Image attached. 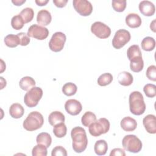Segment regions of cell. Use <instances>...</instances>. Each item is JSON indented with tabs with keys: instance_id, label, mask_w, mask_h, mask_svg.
<instances>
[{
	"instance_id": "cell-31",
	"label": "cell",
	"mask_w": 156,
	"mask_h": 156,
	"mask_svg": "<svg viewBox=\"0 0 156 156\" xmlns=\"http://www.w3.org/2000/svg\"><path fill=\"white\" fill-rule=\"evenodd\" d=\"M77 87L76 84L72 82L66 83L62 87V92L68 96L74 95L77 92Z\"/></svg>"
},
{
	"instance_id": "cell-35",
	"label": "cell",
	"mask_w": 156,
	"mask_h": 156,
	"mask_svg": "<svg viewBox=\"0 0 156 156\" xmlns=\"http://www.w3.org/2000/svg\"><path fill=\"white\" fill-rule=\"evenodd\" d=\"M143 91L148 98H152L156 96V86L154 84L147 83L144 85Z\"/></svg>"
},
{
	"instance_id": "cell-18",
	"label": "cell",
	"mask_w": 156,
	"mask_h": 156,
	"mask_svg": "<svg viewBox=\"0 0 156 156\" xmlns=\"http://www.w3.org/2000/svg\"><path fill=\"white\" fill-rule=\"evenodd\" d=\"M24 113L23 107L18 103H14L11 105L9 108V114L13 118L18 119L23 116Z\"/></svg>"
},
{
	"instance_id": "cell-4",
	"label": "cell",
	"mask_w": 156,
	"mask_h": 156,
	"mask_svg": "<svg viewBox=\"0 0 156 156\" xmlns=\"http://www.w3.org/2000/svg\"><path fill=\"white\" fill-rule=\"evenodd\" d=\"M110 126V122L107 119L101 118L98 120H96L89 126L88 131L92 136H99L108 132Z\"/></svg>"
},
{
	"instance_id": "cell-10",
	"label": "cell",
	"mask_w": 156,
	"mask_h": 156,
	"mask_svg": "<svg viewBox=\"0 0 156 156\" xmlns=\"http://www.w3.org/2000/svg\"><path fill=\"white\" fill-rule=\"evenodd\" d=\"M27 34L29 37L43 40L48 37L49 30L44 26L34 24L29 27Z\"/></svg>"
},
{
	"instance_id": "cell-22",
	"label": "cell",
	"mask_w": 156,
	"mask_h": 156,
	"mask_svg": "<svg viewBox=\"0 0 156 156\" xmlns=\"http://www.w3.org/2000/svg\"><path fill=\"white\" fill-rule=\"evenodd\" d=\"M19 85L24 91H29L35 85V80L30 76H25L20 80Z\"/></svg>"
},
{
	"instance_id": "cell-3",
	"label": "cell",
	"mask_w": 156,
	"mask_h": 156,
	"mask_svg": "<svg viewBox=\"0 0 156 156\" xmlns=\"http://www.w3.org/2000/svg\"><path fill=\"white\" fill-rule=\"evenodd\" d=\"M43 115L38 112H30L24 121L23 127L27 131H34L41 128L43 124Z\"/></svg>"
},
{
	"instance_id": "cell-36",
	"label": "cell",
	"mask_w": 156,
	"mask_h": 156,
	"mask_svg": "<svg viewBox=\"0 0 156 156\" xmlns=\"http://www.w3.org/2000/svg\"><path fill=\"white\" fill-rule=\"evenodd\" d=\"M112 7L113 9L118 12H123L126 7V1H112Z\"/></svg>"
},
{
	"instance_id": "cell-12",
	"label": "cell",
	"mask_w": 156,
	"mask_h": 156,
	"mask_svg": "<svg viewBox=\"0 0 156 156\" xmlns=\"http://www.w3.org/2000/svg\"><path fill=\"white\" fill-rule=\"evenodd\" d=\"M65 108L68 113L76 116L80 113L82 110L81 103L76 99H68L65 104Z\"/></svg>"
},
{
	"instance_id": "cell-19",
	"label": "cell",
	"mask_w": 156,
	"mask_h": 156,
	"mask_svg": "<svg viewBox=\"0 0 156 156\" xmlns=\"http://www.w3.org/2000/svg\"><path fill=\"white\" fill-rule=\"evenodd\" d=\"M117 78L118 83L120 85L126 87L130 85L133 81L132 75L127 71H122L119 73Z\"/></svg>"
},
{
	"instance_id": "cell-38",
	"label": "cell",
	"mask_w": 156,
	"mask_h": 156,
	"mask_svg": "<svg viewBox=\"0 0 156 156\" xmlns=\"http://www.w3.org/2000/svg\"><path fill=\"white\" fill-rule=\"evenodd\" d=\"M51 155L52 156H59V155L66 156L67 152L63 147L61 146H57L52 150Z\"/></svg>"
},
{
	"instance_id": "cell-15",
	"label": "cell",
	"mask_w": 156,
	"mask_h": 156,
	"mask_svg": "<svg viewBox=\"0 0 156 156\" xmlns=\"http://www.w3.org/2000/svg\"><path fill=\"white\" fill-rule=\"evenodd\" d=\"M51 20V14L48 10L46 9H42L38 12L37 15V21L40 26H48L50 24Z\"/></svg>"
},
{
	"instance_id": "cell-7",
	"label": "cell",
	"mask_w": 156,
	"mask_h": 156,
	"mask_svg": "<svg viewBox=\"0 0 156 156\" xmlns=\"http://www.w3.org/2000/svg\"><path fill=\"white\" fill-rule=\"evenodd\" d=\"M130 34L128 30L119 29L115 32L112 40V45L115 49H121L130 41Z\"/></svg>"
},
{
	"instance_id": "cell-13",
	"label": "cell",
	"mask_w": 156,
	"mask_h": 156,
	"mask_svg": "<svg viewBox=\"0 0 156 156\" xmlns=\"http://www.w3.org/2000/svg\"><path fill=\"white\" fill-rule=\"evenodd\" d=\"M143 124L146 130L151 134L156 133V119L154 115H147L143 119Z\"/></svg>"
},
{
	"instance_id": "cell-24",
	"label": "cell",
	"mask_w": 156,
	"mask_h": 156,
	"mask_svg": "<svg viewBox=\"0 0 156 156\" xmlns=\"http://www.w3.org/2000/svg\"><path fill=\"white\" fill-rule=\"evenodd\" d=\"M36 141L37 144L44 145L47 148L49 147L52 143V138L47 132H41L37 136Z\"/></svg>"
},
{
	"instance_id": "cell-25",
	"label": "cell",
	"mask_w": 156,
	"mask_h": 156,
	"mask_svg": "<svg viewBox=\"0 0 156 156\" xmlns=\"http://www.w3.org/2000/svg\"><path fill=\"white\" fill-rule=\"evenodd\" d=\"M4 41L5 45L11 48H15L18 44H20V38L18 35H13V34L7 35L4 38Z\"/></svg>"
},
{
	"instance_id": "cell-21",
	"label": "cell",
	"mask_w": 156,
	"mask_h": 156,
	"mask_svg": "<svg viewBox=\"0 0 156 156\" xmlns=\"http://www.w3.org/2000/svg\"><path fill=\"white\" fill-rule=\"evenodd\" d=\"M130 68L135 73L140 72L144 67V62L142 56L135 57L130 60Z\"/></svg>"
},
{
	"instance_id": "cell-39",
	"label": "cell",
	"mask_w": 156,
	"mask_h": 156,
	"mask_svg": "<svg viewBox=\"0 0 156 156\" xmlns=\"http://www.w3.org/2000/svg\"><path fill=\"white\" fill-rule=\"evenodd\" d=\"M18 36L20 38V45L21 46H27L30 43V38L27 35V34L24 32H20L18 33Z\"/></svg>"
},
{
	"instance_id": "cell-34",
	"label": "cell",
	"mask_w": 156,
	"mask_h": 156,
	"mask_svg": "<svg viewBox=\"0 0 156 156\" xmlns=\"http://www.w3.org/2000/svg\"><path fill=\"white\" fill-rule=\"evenodd\" d=\"M24 22L20 15H15L12 17L11 20L12 27L15 30H20L23 28Z\"/></svg>"
},
{
	"instance_id": "cell-44",
	"label": "cell",
	"mask_w": 156,
	"mask_h": 156,
	"mask_svg": "<svg viewBox=\"0 0 156 156\" xmlns=\"http://www.w3.org/2000/svg\"><path fill=\"white\" fill-rule=\"evenodd\" d=\"M150 28L153 32H155V20H154L151 23Z\"/></svg>"
},
{
	"instance_id": "cell-8",
	"label": "cell",
	"mask_w": 156,
	"mask_h": 156,
	"mask_svg": "<svg viewBox=\"0 0 156 156\" xmlns=\"http://www.w3.org/2000/svg\"><path fill=\"white\" fill-rule=\"evenodd\" d=\"M66 40V37L64 33L62 32H55L49 42L50 49L55 52L61 51L63 49Z\"/></svg>"
},
{
	"instance_id": "cell-5",
	"label": "cell",
	"mask_w": 156,
	"mask_h": 156,
	"mask_svg": "<svg viewBox=\"0 0 156 156\" xmlns=\"http://www.w3.org/2000/svg\"><path fill=\"white\" fill-rule=\"evenodd\" d=\"M122 144L123 148L128 152L138 153L142 149V142L135 135H127L122 140Z\"/></svg>"
},
{
	"instance_id": "cell-6",
	"label": "cell",
	"mask_w": 156,
	"mask_h": 156,
	"mask_svg": "<svg viewBox=\"0 0 156 156\" xmlns=\"http://www.w3.org/2000/svg\"><path fill=\"white\" fill-rule=\"evenodd\" d=\"M43 93V90L40 87H34L32 88L24 95V102L25 104L30 108L37 106L42 98Z\"/></svg>"
},
{
	"instance_id": "cell-1",
	"label": "cell",
	"mask_w": 156,
	"mask_h": 156,
	"mask_svg": "<svg viewBox=\"0 0 156 156\" xmlns=\"http://www.w3.org/2000/svg\"><path fill=\"white\" fill-rule=\"evenodd\" d=\"M73 140V149L77 153L83 152L88 144V138L85 130L80 126L74 127L71 131Z\"/></svg>"
},
{
	"instance_id": "cell-9",
	"label": "cell",
	"mask_w": 156,
	"mask_h": 156,
	"mask_svg": "<svg viewBox=\"0 0 156 156\" xmlns=\"http://www.w3.org/2000/svg\"><path fill=\"white\" fill-rule=\"evenodd\" d=\"M91 32L101 39L107 38L111 34L110 28L101 21H96L91 25Z\"/></svg>"
},
{
	"instance_id": "cell-11",
	"label": "cell",
	"mask_w": 156,
	"mask_h": 156,
	"mask_svg": "<svg viewBox=\"0 0 156 156\" xmlns=\"http://www.w3.org/2000/svg\"><path fill=\"white\" fill-rule=\"evenodd\" d=\"M73 4L75 10L82 16H89L93 12V5L88 1L74 0Z\"/></svg>"
},
{
	"instance_id": "cell-41",
	"label": "cell",
	"mask_w": 156,
	"mask_h": 156,
	"mask_svg": "<svg viewBox=\"0 0 156 156\" xmlns=\"http://www.w3.org/2000/svg\"><path fill=\"white\" fill-rule=\"evenodd\" d=\"M68 0H53V3L58 8H62L66 5Z\"/></svg>"
},
{
	"instance_id": "cell-42",
	"label": "cell",
	"mask_w": 156,
	"mask_h": 156,
	"mask_svg": "<svg viewBox=\"0 0 156 156\" xmlns=\"http://www.w3.org/2000/svg\"><path fill=\"white\" fill-rule=\"evenodd\" d=\"M35 2L38 5L43 6L47 4V3L49 2V0H35Z\"/></svg>"
},
{
	"instance_id": "cell-40",
	"label": "cell",
	"mask_w": 156,
	"mask_h": 156,
	"mask_svg": "<svg viewBox=\"0 0 156 156\" xmlns=\"http://www.w3.org/2000/svg\"><path fill=\"white\" fill-rule=\"evenodd\" d=\"M110 156H125L126 153L121 148H115L113 150L111 151V152L110 154Z\"/></svg>"
},
{
	"instance_id": "cell-28",
	"label": "cell",
	"mask_w": 156,
	"mask_h": 156,
	"mask_svg": "<svg viewBox=\"0 0 156 156\" xmlns=\"http://www.w3.org/2000/svg\"><path fill=\"white\" fill-rule=\"evenodd\" d=\"M67 128L64 122L58 123L54 126L53 133L57 138H63L66 135Z\"/></svg>"
},
{
	"instance_id": "cell-2",
	"label": "cell",
	"mask_w": 156,
	"mask_h": 156,
	"mask_svg": "<svg viewBox=\"0 0 156 156\" xmlns=\"http://www.w3.org/2000/svg\"><path fill=\"white\" fill-rule=\"evenodd\" d=\"M130 112L135 115H141L146 110V104L142 94L138 91L132 92L129 98Z\"/></svg>"
},
{
	"instance_id": "cell-16",
	"label": "cell",
	"mask_w": 156,
	"mask_h": 156,
	"mask_svg": "<svg viewBox=\"0 0 156 156\" xmlns=\"http://www.w3.org/2000/svg\"><path fill=\"white\" fill-rule=\"evenodd\" d=\"M120 125L121 128L126 132H132L136 129L137 122L136 120L130 116L124 117L121 121Z\"/></svg>"
},
{
	"instance_id": "cell-23",
	"label": "cell",
	"mask_w": 156,
	"mask_h": 156,
	"mask_svg": "<svg viewBox=\"0 0 156 156\" xmlns=\"http://www.w3.org/2000/svg\"><path fill=\"white\" fill-rule=\"evenodd\" d=\"M108 149L107 143L104 140L97 141L94 146V151L98 155H104Z\"/></svg>"
},
{
	"instance_id": "cell-20",
	"label": "cell",
	"mask_w": 156,
	"mask_h": 156,
	"mask_svg": "<svg viewBox=\"0 0 156 156\" xmlns=\"http://www.w3.org/2000/svg\"><path fill=\"white\" fill-rule=\"evenodd\" d=\"M65 119L64 115L59 111L52 112L48 116V121L52 126L60 122H64Z\"/></svg>"
},
{
	"instance_id": "cell-30",
	"label": "cell",
	"mask_w": 156,
	"mask_h": 156,
	"mask_svg": "<svg viewBox=\"0 0 156 156\" xmlns=\"http://www.w3.org/2000/svg\"><path fill=\"white\" fill-rule=\"evenodd\" d=\"M127 55L129 60L135 57L142 56L141 51L139 46L137 44H133L130 46L127 51Z\"/></svg>"
},
{
	"instance_id": "cell-26",
	"label": "cell",
	"mask_w": 156,
	"mask_h": 156,
	"mask_svg": "<svg viewBox=\"0 0 156 156\" xmlns=\"http://www.w3.org/2000/svg\"><path fill=\"white\" fill-rule=\"evenodd\" d=\"M141 48L144 51H151L155 47V41L151 37H146L141 41Z\"/></svg>"
},
{
	"instance_id": "cell-27",
	"label": "cell",
	"mask_w": 156,
	"mask_h": 156,
	"mask_svg": "<svg viewBox=\"0 0 156 156\" xmlns=\"http://www.w3.org/2000/svg\"><path fill=\"white\" fill-rule=\"evenodd\" d=\"M96 120V116L94 113L91 112H86L82 116L81 122L85 127H89V126Z\"/></svg>"
},
{
	"instance_id": "cell-33",
	"label": "cell",
	"mask_w": 156,
	"mask_h": 156,
	"mask_svg": "<svg viewBox=\"0 0 156 156\" xmlns=\"http://www.w3.org/2000/svg\"><path fill=\"white\" fill-rule=\"evenodd\" d=\"M47 153V147L41 144H37L33 147L32 151L33 156H46Z\"/></svg>"
},
{
	"instance_id": "cell-32",
	"label": "cell",
	"mask_w": 156,
	"mask_h": 156,
	"mask_svg": "<svg viewBox=\"0 0 156 156\" xmlns=\"http://www.w3.org/2000/svg\"><path fill=\"white\" fill-rule=\"evenodd\" d=\"M113 76L109 73H105L101 74L98 79V83L101 87L109 85L113 80Z\"/></svg>"
},
{
	"instance_id": "cell-29",
	"label": "cell",
	"mask_w": 156,
	"mask_h": 156,
	"mask_svg": "<svg viewBox=\"0 0 156 156\" xmlns=\"http://www.w3.org/2000/svg\"><path fill=\"white\" fill-rule=\"evenodd\" d=\"M19 15L23 20L24 23H28L33 20L34 16V12L32 8L26 7L23 9Z\"/></svg>"
},
{
	"instance_id": "cell-37",
	"label": "cell",
	"mask_w": 156,
	"mask_h": 156,
	"mask_svg": "<svg viewBox=\"0 0 156 156\" xmlns=\"http://www.w3.org/2000/svg\"><path fill=\"white\" fill-rule=\"evenodd\" d=\"M146 74L149 80L156 81V66L155 65L149 66L146 70Z\"/></svg>"
},
{
	"instance_id": "cell-14",
	"label": "cell",
	"mask_w": 156,
	"mask_h": 156,
	"mask_svg": "<svg viewBox=\"0 0 156 156\" xmlns=\"http://www.w3.org/2000/svg\"><path fill=\"white\" fill-rule=\"evenodd\" d=\"M140 12L144 16H152L155 12L154 4L149 1H142L139 4Z\"/></svg>"
},
{
	"instance_id": "cell-43",
	"label": "cell",
	"mask_w": 156,
	"mask_h": 156,
	"mask_svg": "<svg viewBox=\"0 0 156 156\" xmlns=\"http://www.w3.org/2000/svg\"><path fill=\"white\" fill-rule=\"evenodd\" d=\"M12 2L14 5L16 6H20L26 2V0H12Z\"/></svg>"
},
{
	"instance_id": "cell-17",
	"label": "cell",
	"mask_w": 156,
	"mask_h": 156,
	"mask_svg": "<svg viewBox=\"0 0 156 156\" xmlns=\"http://www.w3.org/2000/svg\"><path fill=\"white\" fill-rule=\"evenodd\" d=\"M142 23L140 16L134 13L128 14L126 17V23L130 28H136L141 26Z\"/></svg>"
}]
</instances>
